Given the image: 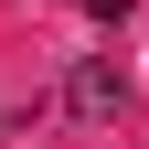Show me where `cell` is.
Instances as JSON below:
<instances>
[{"instance_id":"1","label":"cell","mask_w":149,"mask_h":149,"mask_svg":"<svg viewBox=\"0 0 149 149\" xmlns=\"http://www.w3.org/2000/svg\"><path fill=\"white\" fill-rule=\"evenodd\" d=\"M64 107H74L85 128H117V117H128V74L107 64V53H85V64L64 74Z\"/></svg>"},{"instance_id":"2","label":"cell","mask_w":149,"mask_h":149,"mask_svg":"<svg viewBox=\"0 0 149 149\" xmlns=\"http://www.w3.org/2000/svg\"><path fill=\"white\" fill-rule=\"evenodd\" d=\"M74 11H96V22H128V0H74Z\"/></svg>"},{"instance_id":"3","label":"cell","mask_w":149,"mask_h":149,"mask_svg":"<svg viewBox=\"0 0 149 149\" xmlns=\"http://www.w3.org/2000/svg\"><path fill=\"white\" fill-rule=\"evenodd\" d=\"M0 128H11V117H0Z\"/></svg>"}]
</instances>
